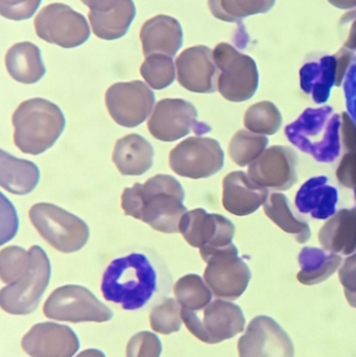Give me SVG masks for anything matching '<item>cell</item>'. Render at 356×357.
Here are the masks:
<instances>
[{
  "mask_svg": "<svg viewBox=\"0 0 356 357\" xmlns=\"http://www.w3.org/2000/svg\"><path fill=\"white\" fill-rule=\"evenodd\" d=\"M339 278L344 287L347 301L356 308V253L351 254L345 260L339 271Z\"/></svg>",
  "mask_w": 356,
  "mask_h": 357,
  "instance_id": "38",
  "label": "cell"
},
{
  "mask_svg": "<svg viewBox=\"0 0 356 357\" xmlns=\"http://www.w3.org/2000/svg\"><path fill=\"white\" fill-rule=\"evenodd\" d=\"M343 44L350 50H356V10L347 13L340 20Z\"/></svg>",
  "mask_w": 356,
  "mask_h": 357,
  "instance_id": "39",
  "label": "cell"
},
{
  "mask_svg": "<svg viewBox=\"0 0 356 357\" xmlns=\"http://www.w3.org/2000/svg\"><path fill=\"white\" fill-rule=\"evenodd\" d=\"M140 40L146 58L155 54L173 58L183 44V31L177 19L158 15L142 25Z\"/></svg>",
  "mask_w": 356,
  "mask_h": 357,
  "instance_id": "20",
  "label": "cell"
},
{
  "mask_svg": "<svg viewBox=\"0 0 356 357\" xmlns=\"http://www.w3.org/2000/svg\"><path fill=\"white\" fill-rule=\"evenodd\" d=\"M276 0H208L213 16L225 22H238L246 17L269 12Z\"/></svg>",
  "mask_w": 356,
  "mask_h": 357,
  "instance_id": "27",
  "label": "cell"
},
{
  "mask_svg": "<svg viewBox=\"0 0 356 357\" xmlns=\"http://www.w3.org/2000/svg\"><path fill=\"white\" fill-rule=\"evenodd\" d=\"M182 185L173 176L157 175L144 184L125 188L121 195V208L125 215L150 225L163 233H178L180 222L187 212Z\"/></svg>",
  "mask_w": 356,
  "mask_h": 357,
  "instance_id": "1",
  "label": "cell"
},
{
  "mask_svg": "<svg viewBox=\"0 0 356 357\" xmlns=\"http://www.w3.org/2000/svg\"><path fill=\"white\" fill-rule=\"evenodd\" d=\"M41 0H0V14L10 20L31 18L37 12Z\"/></svg>",
  "mask_w": 356,
  "mask_h": 357,
  "instance_id": "37",
  "label": "cell"
},
{
  "mask_svg": "<svg viewBox=\"0 0 356 357\" xmlns=\"http://www.w3.org/2000/svg\"><path fill=\"white\" fill-rule=\"evenodd\" d=\"M6 66L8 75L19 83H37L45 75L39 47L31 42L15 44L6 52Z\"/></svg>",
  "mask_w": 356,
  "mask_h": 357,
  "instance_id": "23",
  "label": "cell"
},
{
  "mask_svg": "<svg viewBox=\"0 0 356 357\" xmlns=\"http://www.w3.org/2000/svg\"><path fill=\"white\" fill-rule=\"evenodd\" d=\"M161 352L160 340L148 331L136 333L127 346V357H160Z\"/></svg>",
  "mask_w": 356,
  "mask_h": 357,
  "instance_id": "36",
  "label": "cell"
},
{
  "mask_svg": "<svg viewBox=\"0 0 356 357\" xmlns=\"http://www.w3.org/2000/svg\"><path fill=\"white\" fill-rule=\"evenodd\" d=\"M33 24L40 39L63 48L77 47L90 37L85 17L64 3H52L42 8Z\"/></svg>",
  "mask_w": 356,
  "mask_h": 357,
  "instance_id": "10",
  "label": "cell"
},
{
  "mask_svg": "<svg viewBox=\"0 0 356 357\" xmlns=\"http://www.w3.org/2000/svg\"><path fill=\"white\" fill-rule=\"evenodd\" d=\"M136 8L133 0H121L114 8L106 12L90 10V23L96 37L102 40H116L129 31L135 18Z\"/></svg>",
  "mask_w": 356,
  "mask_h": 357,
  "instance_id": "24",
  "label": "cell"
},
{
  "mask_svg": "<svg viewBox=\"0 0 356 357\" xmlns=\"http://www.w3.org/2000/svg\"><path fill=\"white\" fill-rule=\"evenodd\" d=\"M179 231L192 247L200 249L203 258L215 250L232 245L235 227L225 216L198 208L184 214Z\"/></svg>",
  "mask_w": 356,
  "mask_h": 357,
  "instance_id": "13",
  "label": "cell"
},
{
  "mask_svg": "<svg viewBox=\"0 0 356 357\" xmlns=\"http://www.w3.org/2000/svg\"><path fill=\"white\" fill-rule=\"evenodd\" d=\"M244 125L247 130L258 135H274L281 128V112L273 102L263 100L246 111Z\"/></svg>",
  "mask_w": 356,
  "mask_h": 357,
  "instance_id": "30",
  "label": "cell"
},
{
  "mask_svg": "<svg viewBox=\"0 0 356 357\" xmlns=\"http://www.w3.org/2000/svg\"><path fill=\"white\" fill-rule=\"evenodd\" d=\"M320 245L332 254L351 255L356 250V210L342 209L319 231Z\"/></svg>",
  "mask_w": 356,
  "mask_h": 357,
  "instance_id": "22",
  "label": "cell"
},
{
  "mask_svg": "<svg viewBox=\"0 0 356 357\" xmlns=\"http://www.w3.org/2000/svg\"><path fill=\"white\" fill-rule=\"evenodd\" d=\"M225 154L221 144L212 138L189 137L180 142L169 154L171 171L181 177L205 178L219 173Z\"/></svg>",
  "mask_w": 356,
  "mask_h": 357,
  "instance_id": "11",
  "label": "cell"
},
{
  "mask_svg": "<svg viewBox=\"0 0 356 357\" xmlns=\"http://www.w3.org/2000/svg\"><path fill=\"white\" fill-rule=\"evenodd\" d=\"M178 82L194 93H213L217 90L219 71L213 52L205 45L183 50L176 60Z\"/></svg>",
  "mask_w": 356,
  "mask_h": 357,
  "instance_id": "17",
  "label": "cell"
},
{
  "mask_svg": "<svg viewBox=\"0 0 356 357\" xmlns=\"http://www.w3.org/2000/svg\"><path fill=\"white\" fill-rule=\"evenodd\" d=\"M31 357H72L79 342L72 329L56 323H39L31 327L21 342Z\"/></svg>",
  "mask_w": 356,
  "mask_h": 357,
  "instance_id": "18",
  "label": "cell"
},
{
  "mask_svg": "<svg viewBox=\"0 0 356 357\" xmlns=\"http://www.w3.org/2000/svg\"><path fill=\"white\" fill-rule=\"evenodd\" d=\"M173 294L182 308L190 312L204 310L212 298L208 285L196 274L186 275L180 278L173 287Z\"/></svg>",
  "mask_w": 356,
  "mask_h": 357,
  "instance_id": "28",
  "label": "cell"
},
{
  "mask_svg": "<svg viewBox=\"0 0 356 357\" xmlns=\"http://www.w3.org/2000/svg\"><path fill=\"white\" fill-rule=\"evenodd\" d=\"M342 258L338 254H330V256H314V261L302 264V270L297 275V278L302 284H318L322 281L330 278L341 266Z\"/></svg>",
  "mask_w": 356,
  "mask_h": 357,
  "instance_id": "35",
  "label": "cell"
},
{
  "mask_svg": "<svg viewBox=\"0 0 356 357\" xmlns=\"http://www.w3.org/2000/svg\"><path fill=\"white\" fill-rule=\"evenodd\" d=\"M0 184L14 195H24L31 192L40 180L37 165L31 161L15 158L1 151L0 154Z\"/></svg>",
  "mask_w": 356,
  "mask_h": 357,
  "instance_id": "25",
  "label": "cell"
},
{
  "mask_svg": "<svg viewBox=\"0 0 356 357\" xmlns=\"http://www.w3.org/2000/svg\"><path fill=\"white\" fill-rule=\"evenodd\" d=\"M29 220L39 234L62 253L79 251L89 239L87 224L54 204H36L29 210Z\"/></svg>",
  "mask_w": 356,
  "mask_h": 357,
  "instance_id": "4",
  "label": "cell"
},
{
  "mask_svg": "<svg viewBox=\"0 0 356 357\" xmlns=\"http://www.w3.org/2000/svg\"><path fill=\"white\" fill-rule=\"evenodd\" d=\"M269 195V189L253 182L244 172H233L224 178V208L234 215L254 213L265 205Z\"/></svg>",
  "mask_w": 356,
  "mask_h": 357,
  "instance_id": "19",
  "label": "cell"
},
{
  "mask_svg": "<svg viewBox=\"0 0 356 357\" xmlns=\"http://www.w3.org/2000/svg\"><path fill=\"white\" fill-rule=\"evenodd\" d=\"M182 306L179 302L169 298L150 312V322L153 331L161 335H171L181 328Z\"/></svg>",
  "mask_w": 356,
  "mask_h": 357,
  "instance_id": "33",
  "label": "cell"
},
{
  "mask_svg": "<svg viewBox=\"0 0 356 357\" xmlns=\"http://www.w3.org/2000/svg\"><path fill=\"white\" fill-rule=\"evenodd\" d=\"M343 135L349 153L343 158L336 176L344 186L356 188V128L346 114L343 119Z\"/></svg>",
  "mask_w": 356,
  "mask_h": 357,
  "instance_id": "34",
  "label": "cell"
},
{
  "mask_svg": "<svg viewBox=\"0 0 356 357\" xmlns=\"http://www.w3.org/2000/svg\"><path fill=\"white\" fill-rule=\"evenodd\" d=\"M213 58L219 71L217 90L222 96L233 102L252 98L259 83L255 61L228 43L215 46Z\"/></svg>",
  "mask_w": 356,
  "mask_h": 357,
  "instance_id": "5",
  "label": "cell"
},
{
  "mask_svg": "<svg viewBox=\"0 0 356 357\" xmlns=\"http://www.w3.org/2000/svg\"><path fill=\"white\" fill-rule=\"evenodd\" d=\"M29 251L31 255V268L18 280L0 291V305L8 314H31L39 305L49 283L52 268L45 251L39 245H33Z\"/></svg>",
  "mask_w": 356,
  "mask_h": 357,
  "instance_id": "6",
  "label": "cell"
},
{
  "mask_svg": "<svg viewBox=\"0 0 356 357\" xmlns=\"http://www.w3.org/2000/svg\"><path fill=\"white\" fill-rule=\"evenodd\" d=\"M140 73L153 89H165L176 79V67L173 58L165 54H150L142 63Z\"/></svg>",
  "mask_w": 356,
  "mask_h": 357,
  "instance_id": "31",
  "label": "cell"
},
{
  "mask_svg": "<svg viewBox=\"0 0 356 357\" xmlns=\"http://www.w3.org/2000/svg\"><path fill=\"white\" fill-rule=\"evenodd\" d=\"M268 144L267 136L258 135L247 129L240 130L230 142L229 155L238 167H249L267 150Z\"/></svg>",
  "mask_w": 356,
  "mask_h": 357,
  "instance_id": "29",
  "label": "cell"
},
{
  "mask_svg": "<svg viewBox=\"0 0 356 357\" xmlns=\"http://www.w3.org/2000/svg\"><path fill=\"white\" fill-rule=\"evenodd\" d=\"M330 4L342 10H351L356 8V0H327Z\"/></svg>",
  "mask_w": 356,
  "mask_h": 357,
  "instance_id": "41",
  "label": "cell"
},
{
  "mask_svg": "<svg viewBox=\"0 0 356 357\" xmlns=\"http://www.w3.org/2000/svg\"><path fill=\"white\" fill-rule=\"evenodd\" d=\"M263 210L265 215L281 230L295 235L298 243H304L311 238L309 224L295 216L286 195L279 192L271 193L263 205Z\"/></svg>",
  "mask_w": 356,
  "mask_h": 357,
  "instance_id": "26",
  "label": "cell"
},
{
  "mask_svg": "<svg viewBox=\"0 0 356 357\" xmlns=\"http://www.w3.org/2000/svg\"><path fill=\"white\" fill-rule=\"evenodd\" d=\"M203 260L207 264L205 282L213 296L232 301L246 291L251 280V271L238 256V248L233 243L211 252Z\"/></svg>",
  "mask_w": 356,
  "mask_h": 357,
  "instance_id": "8",
  "label": "cell"
},
{
  "mask_svg": "<svg viewBox=\"0 0 356 357\" xmlns=\"http://www.w3.org/2000/svg\"><path fill=\"white\" fill-rule=\"evenodd\" d=\"M156 289V271L144 254H130L113 260L102 275L105 299L125 310L144 307L152 299Z\"/></svg>",
  "mask_w": 356,
  "mask_h": 357,
  "instance_id": "2",
  "label": "cell"
},
{
  "mask_svg": "<svg viewBox=\"0 0 356 357\" xmlns=\"http://www.w3.org/2000/svg\"><path fill=\"white\" fill-rule=\"evenodd\" d=\"M240 357H294L292 340L282 327L268 316L255 317L238 340Z\"/></svg>",
  "mask_w": 356,
  "mask_h": 357,
  "instance_id": "15",
  "label": "cell"
},
{
  "mask_svg": "<svg viewBox=\"0 0 356 357\" xmlns=\"http://www.w3.org/2000/svg\"><path fill=\"white\" fill-rule=\"evenodd\" d=\"M296 153L288 146L268 148L248 167V176L259 186L276 191L292 188L297 181Z\"/></svg>",
  "mask_w": 356,
  "mask_h": 357,
  "instance_id": "16",
  "label": "cell"
},
{
  "mask_svg": "<svg viewBox=\"0 0 356 357\" xmlns=\"http://www.w3.org/2000/svg\"><path fill=\"white\" fill-rule=\"evenodd\" d=\"M154 104V92L141 81L116 83L106 92L109 114L121 127L141 125L150 116Z\"/></svg>",
  "mask_w": 356,
  "mask_h": 357,
  "instance_id": "14",
  "label": "cell"
},
{
  "mask_svg": "<svg viewBox=\"0 0 356 357\" xmlns=\"http://www.w3.org/2000/svg\"><path fill=\"white\" fill-rule=\"evenodd\" d=\"M85 6L93 12H106L110 8H114L121 0H81Z\"/></svg>",
  "mask_w": 356,
  "mask_h": 357,
  "instance_id": "40",
  "label": "cell"
},
{
  "mask_svg": "<svg viewBox=\"0 0 356 357\" xmlns=\"http://www.w3.org/2000/svg\"><path fill=\"white\" fill-rule=\"evenodd\" d=\"M113 162L123 176H141L153 167L154 149L138 134H130L117 140Z\"/></svg>",
  "mask_w": 356,
  "mask_h": 357,
  "instance_id": "21",
  "label": "cell"
},
{
  "mask_svg": "<svg viewBox=\"0 0 356 357\" xmlns=\"http://www.w3.org/2000/svg\"><path fill=\"white\" fill-rule=\"evenodd\" d=\"M199 312L182 308V319L188 331L206 344H219L245 329L244 312L240 306L224 300L210 302Z\"/></svg>",
  "mask_w": 356,
  "mask_h": 357,
  "instance_id": "7",
  "label": "cell"
},
{
  "mask_svg": "<svg viewBox=\"0 0 356 357\" xmlns=\"http://www.w3.org/2000/svg\"><path fill=\"white\" fill-rule=\"evenodd\" d=\"M43 312L50 320L71 323L107 322L113 317L112 310L79 285L54 289L44 303Z\"/></svg>",
  "mask_w": 356,
  "mask_h": 357,
  "instance_id": "9",
  "label": "cell"
},
{
  "mask_svg": "<svg viewBox=\"0 0 356 357\" xmlns=\"http://www.w3.org/2000/svg\"><path fill=\"white\" fill-rule=\"evenodd\" d=\"M148 129L156 139L165 142H176L190 133L203 135L211 130L198 121V111L194 105L180 98H165L157 102Z\"/></svg>",
  "mask_w": 356,
  "mask_h": 357,
  "instance_id": "12",
  "label": "cell"
},
{
  "mask_svg": "<svg viewBox=\"0 0 356 357\" xmlns=\"http://www.w3.org/2000/svg\"><path fill=\"white\" fill-rule=\"evenodd\" d=\"M31 266V252L20 247L4 248L0 252V276L2 282L12 284Z\"/></svg>",
  "mask_w": 356,
  "mask_h": 357,
  "instance_id": "32",
  "label": "cell"
},
{
  "mask_svg": "<svg viewBox=\"0 0 356 357\" xmlns=\"http://www.w3.org/2000/svg\"><path fill=\"white\" fill-rule=\"evenodd\" d=\"M77 357H106L102 351L98 349H87L79 354Z\"/></svg>",
  "mask_w": 356,
  "mask_h": 357,
  "instance_id": "42",
  "label": "cell"
},
{
  "mask_svg": "<svg viewBox=\"0 0 356 357\" xmlns=\"http://www.w3.org/2000/svg\"><path fill=\"white\" fill-rule=\"evenodd\" d=\"M12 121L17 148L33 156L52 148L66 125L61 109L44 98L23 102L13 114Z\"/></svg>",
  "mask_w": 356,
  "mask_h": 357,
  "instance_id": "3",
  "label": "cell"
}]
</instances>
